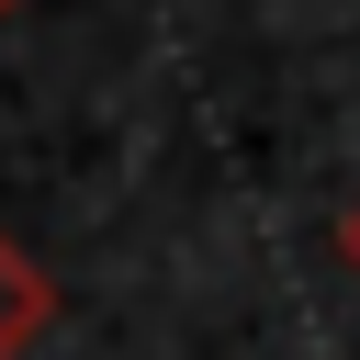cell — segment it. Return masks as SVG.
I'll return each mask as SVG.
<instances>
[{
  "label": "cell",
  "mask_w": 360,
  "mask_h": 360,
  "mask_svg": "<svg viewBox=\"0 0 360 360\" xmlns=\"http://www.w3.org/2000/svg\"><path fill=\"white\" fill-rule=\"evenodd\" d=\"M45 326H56V281H45V270L0 236V360H22Z\"/></svg>",
  "instance_id": "cell-1"
},
{
  "label": "cell",
  "mask_w": 360,
  "mask_h": 360,
  "mask_svg": "<svg viewBox=\"0 0 360 360\" xmlns=\"http://www.w3.org/2000/svg\"><path fill=\"white\" fill-rule=\"evenodd\" d=\"M338 259H349V270H360V202H349V214H338Z\"/></svg>",
  "instance_id": "cell-2"
},
{
  "label": "cell",
  "mask_w": 360,
  "mask_h": 360,
  "mask_svg": "<svg viewBox=\"0 0 360 360\" xmlns=\"http://www.w3.org/2000/svg\"><path fill=\"white\" fill-rule=\"evenodd\" d=\"M11 11H22V0H0V22H11Z\"/></svg>",
  "instance_id": "cell-3"
}]
</instances>
